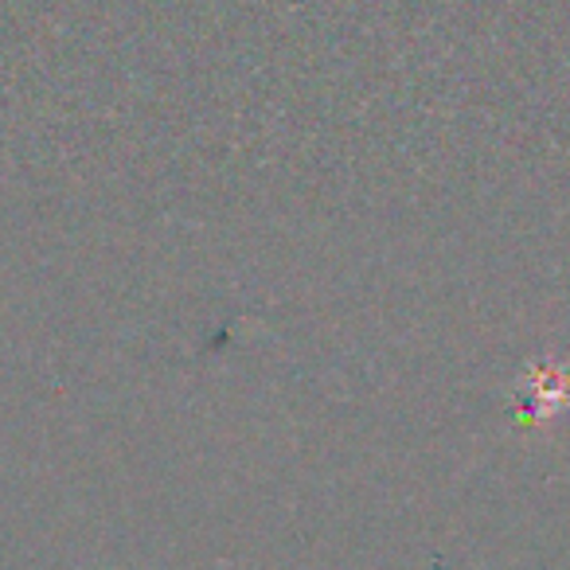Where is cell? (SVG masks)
Returning <instances> with one entry per match:
<instances>
[{
	"mask_svg": "<svg viewBox=\"0 0 570 570\" xmlns=\"http://www.w3.org/2000/svg\"><path fill=\"white\" fill-rule=\"evenodd\" d=\"M528 391H531V411L535 414L562 411L567 399H570V367L543 364L535 372V380H528Z\"/></svg>",
	"mask_w": 570,
	"mask_h": 570,
	"instance_id": "obj_1",
	"label": "cell"
}]
</instances>
